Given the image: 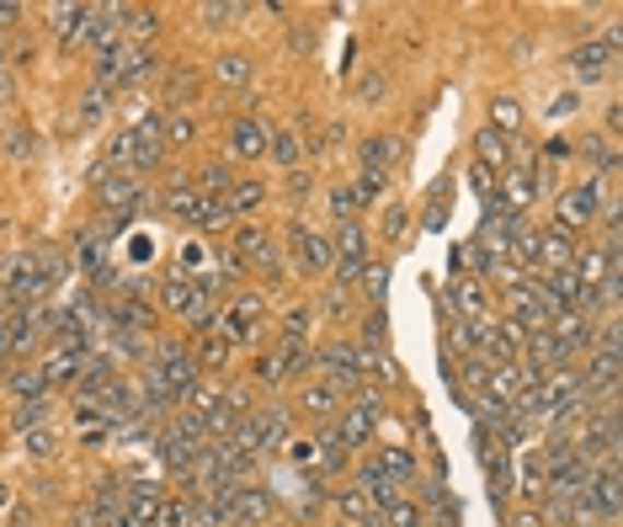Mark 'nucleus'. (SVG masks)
<instances>
[{"mask_svg":"<svg viewBox=\"0 0 623 527\" xmlns=\"http://www.w3.org/2000/svg\"><path fill=\"white\" fill-rule=\"evenodd\" d=\"M219 203L230 208V219H235V213H256V208L267 203V187H261L256 176H246V181H230V192H224Z\"/></svg>","mask_w":623,"mask_h":527,"instance_id":"23","label":"nucleus"},{"mask_svg":"<svg viewBox=\"0 0 623 527\" xmlns=\"http://www.w3.org/2000/svg\"><path fill=\"white\" fill-rule=\"evenodd\" d=\"M96 203L107 208L113 224L128 230V219L144 208V181H139V176H124V171H118V176H102V181H96Z\"/></svg>","mask_w":623,"mask_h":527,"instance_id":"7","label":"nucleus"},{"mask_svg":"<svg viewBox=\"0 0 623 527\" xmlns=\"http://www.w3.org/2000/svg\"><path fill=\"white\" fill-rule=\"evenodd\" d=\"M208 261V250L198 241H187V250H181V278H192V267H203Z\"/></svg>","mask_w":623,"mask_h":527,"instance_id":"50","label":"nucleus"},{"mask_svg":"<svg viewBox=\"0 0 623 527\" xmlns=\"http://www.w3.org/2000/svg\"><path fill=\"white\" fill-rule=\"evenodd\" d=\"M192 139H198V118H192L187 107L166 113V155H171V150H187Z\"/></svg>","mask_w":623,"mask_h":527,"instance_id":"28","label":"nucleus"},{"mask_svg":"<svg viewBox=\"0 0 623 527\" xmlns=\"http://www.w3.org/2000/svg\"><path fill=\"white\" fill-rule=\"evenodd\" d=\"M304 198H309V171H289V203L298 208Z\"/></svg>","mask_w":623,"mask_h":527,"instance_id":"49","label":"nucleus"},{"mask_svg":"<svg viewBox=\"0 0 623 527\" xmlns=\"http://www.w3.org/2000/svg\"><path fill=\"white\" fill-rule=\"evenodd\" d=\"M576 235H565V230H539V272H571V261H576Z\"/></svg>","mask_w":623,"mask_h":527,"instance_id":"18","label":"nucleus"},{"mask_svg":"<svg viewBox=\"0 0 623 527\" xmlns=\"http://www.w3.org/2000/svg\"><path fill=\"white\" fill-rule=\"evenodd\" d=\"M267 161H278L283 171H304V139H298V128H272L267 133Z\"/></svg>","mask_w":623,"mask_h":527,"instance_id":"19","label":"nucleus"},{"mask_svg":"<svg viewBox=\"0 0 623 527\" xmlns=\"http://www.w3.org/2000/svg\"><path fill=\"white\" fill-rule=\"evenodd\" d=\"M22 453H27L33 464H48V458L59 453V437H54L48 426H33V432H22Z\"/></svg>","mask_w":623,"mask_h":527,"instance_id":"31","label":"nucleus"},{"mask_svg":"<svg viewBox=\"0 0 623 527\" xmlns=\"http://www.w3.org/2000/svg\"><path fill=\"white\" fill-rule=\"evenodd\" d=\"M384 527H432V523H426V506H421L415 495H400V501L384 512Z\"/></svg>","mask_w":623,"mask_h":527,"instance_id":"29","label":"nucleus"},{"mask_svg":"<svg viewBox=\"0 0 623 527\" xmlns=\"http://www.w3.org/2000/svg\"><path fill=\"white\" fill-rule=\"evenodd\" d=\"M43 421H48V400H16V410H11V426H16V432H33V426H43Z\"/></svg>","mask_w":623,"mask_h":527,"instance_id":"36","label":"nucleus"},{"mask_svg":"<svg viewBox=\"0 0 623 527\" xmlns=\"http://www.w3.org/2000/svg\"><path fill=\"white\" fill-rule=\"evenodd\" d=\"M602 213V187H597V176L586 171L581 181H571V187H560L554 192V230H565V235H581L591 230V219Z\"/></svg>","mask_w":623,"mask_h":527,"instance_id":"3","label":"nucleus"},{"mask_svg":"<svg viewBox=\"0 0 623 527\" xmlns=\"http://www.w3.org/2000/svg\"><path fill=\"white\" fill-rule=\"evenodd\" d=\"M250 378H256V384H267V389H272V384H283V363H278V352H261L256 367H250Z\"/></svg>","mask_w":623,"mask_h":527,"instance_id":"42","label":"nucleus"},{"mask_svg":"<svg viewBox=\"0 0 623 527\" xmlns=\"http://www.w3.org/2000/svg\"><path fill=\"white\" fill-rule=\"evenodd\" d=\"M224 155L230 161H261L267 155V122L261 118H235L230 122V139H224Z\"/></svg>","mask_w":623,"mask_h":527,"instance_id":"15","label":"nucleus"},{"mask_svg":"<svg viewBox=\"0 0 623 527\" xmlns=\"http://www.w3.org/2000/svg\"><path fill=\"white\" fill-rule=\"evenodd\" d=\"M230 358H235V341L230 336H203V347H198V367H208V373H224L230 367Z\"/></svg>","mask_w":623,"mask_h":527,"instance_id":"27","label":"nucleus"},{"mask_svg":"<svg viewBox=\"0 0 623 527\" xmlns=\"http://www.w3.org/2000/svg\"><path fill=\"white\" fill-rule=\"evenodd\" d=\"M230 181H235V176H230V165L208 161L203 171H198V181H192V187H198V192H208V198H224V192H230Z\"/></svg>","mask_w":623,"mask_h":527,"instance_id":"33","label":"nucleus"},{"mask_svg":"<svg viewBox=\"0 0 623 527\" xmlns=\"http://www.w3.org/2000/svg\"><path fill=\"white\" fill-rule=\"evenodd\" d=\"M250 75H256V65H250V54H219L213 59V81L219 85H230V91H240V85H250Z\"/></svg>","mask_w":623,"mask_h":527,"instance_id":"22","label":"nucleus"},{"mask_svg":"<svg viewBox=\"0 0 623 527\" xmlns=\"http://www.w3.org/2000/svg\"><path fill=\"white\" fill-rule=\"evenodd\" d=\"M166 506V485L161 480H128L124 485V523L128 527H155Z\"/></svg>","mask_w":623,"mask_h":527,"instance_id":"10","label":"nucleus"},{"mask_svg":"<svg viewBox=\"0 0 623 527\" xmlns=\"http://www.w3.org/2000/svg\"><path fill=\"white\" fill-rule=\"evenodd\" d=\"M496 171L491 165H480V161H469V192L480 198V203H496Z\"/></svg>","mask_w":623,"mask_h":527,"instance_id":"38","label":"nucleus"},{"mask_svg":"<svg viewBox=\"0 0 623 527\" xmlns=\"http://www.w3.org/2000/svg\"><path fill=\"white\" fill-rule=\"evenodd\" d=\"M496 203L501 208H512V213H528V208L539 203V161H517V165H506L501 171V181H496Z\"/></svg>","mask_w":623,"mask_h":527,"instance_id":"8","label":"nucleus"},{"mask_svg":"<svg viewBox=\"0 0 623 527\" xmlns=\"http://www.w3.org/2000/svg\"><path fill=\"white\" fill-rule=\"evenodd\" d=\"M16 16H22V5H5V0H0V33H11Z\"/></svg>","mask_w":623,"mask_h":527,"instance_id":"53","label":"nucleus"},{"mask_svg":"<svg viewBox=\"0 0 623 527\" xmlns=\"http://www.w3.org/2000/svg\"><path fill=\"white\" fill-rule=\"evenodd\" d=\"M43 389H48L43 367H16V373H11V395H16V400H38Z\"/></svg>","mask_w":623,"mask_h":527,"instance_id":"35","label":"nucleus"},{"mask_svg":"<svg viewBox=\"0 0 623 527\" xmlns=\"http://www.w3.org/2000/svg\"><path fill=\"white\" fill-rule=\"evenodd\" d=\"M246 16H250V5H240V0H208V5H198V22L203 27H235Z\"/></svg>","mask_w":623,"mask_h":527,"instance_id":"25","label":"nucleus"},{"mask_svg":"<svg viewBox=\"0 0 623 527\" xmlns=\"http://www.w3.org/2000/svg\"><path fill=\"white\" fill-rule=\"evenodd\" d=\"M289 250L298 256V267H304L309 278L331 272V235H326V230H315V224H293V230H289Z\"/></svg>","mask_w":623,"mask_h":527,"instance_id":"11","label":"nucleus"},{"mask_svg":"<svg viewBox=\"0 0 623 527\" xmlns=\"http://www.w3.org/2000/svg\"><path fill=\"white\" fill-rule=\"evenodd\" d=\"M298 406L309 410V415H320V421H336V415H341V389L320 378V384H309V389L298 395Z\"/></svg>","mask_w":623,"mask_h":527,"instance_id":"24","label":"nucleus"},{"mask_svg":"<svg viewBox=\"0 0 623 527\" xmlns=\"http://www.w3.org/2000/svg\"><path fill=\"white\" fill-rule=\"evenodd\" d=\"M613 65H619V33L591 38V43H581V48L571 54V75H576L581 85H597L602 75H613Z\"/></svg>","mask_w":623,"mask_h":527,"instance_id":"9","label":"nucleus"},{"mask_svg":"<svg viewBox=\"0 0 623 527\" xmlns=\"http://www.w3.org/2000/svg\"><path fill=\"white\" fill-rule=\"evenodd\" d=\"M485 128H496L501 139H517V133H522V113H517V102H512V96L491 102V122H485Z\"/></svg>","mask_w":623,"mask_h":527,"instance_id":"30","label":"nucleus"},{"mask_svg":"<svg viewBox=\"0 0 623 527\" xmlns=\"http://www.w3.org/2000/svg\"><path fill=\"white\" fill-rule=\"evenodd\" d=\"M261 320H267V298H261V293H235V298L219 309V336H230L235 347H240V341H256V336H261Z\"/></svg>","mask_w":623,"mask_h":527,"instance_id":"5","label":"nucleus"},{"mask_svg":"<svg viewBox=\"0 0 623 527\" xmlns=\"http://www.w3.org/2000/svg\"><path fill=\"white\" fill-rule=\"evenodd\" d=\"M571 155H576V144H571V139H549V144H543V155H533V161H539L543 171H554V165L571 161Z\"/></svg>","mask_w":623,"mask_h":527,"instance_id":"45","label":"nucleus"},{"mask_svg":"<svg viewBox=\"0 0 623 527\" xmlns=\"http://www.w3.org/2000/svg\"><path fill=\"white\" fill-rule=\"evenodd\" d=\"M289 437H293L289 410H256V458H283Z\"/></svg>","mask_w":623,"mask_h":527,"instance_id":"16","label":"nucleus"},{"mask_svg":"<svg viewBox=\"0 0 623 527\" xmlns=\"http://www.w3.org/2000/svg\"><path fill=\"white\" fill-rule=\"evenodd\" d=\"M474 161L480 165H491V171H506V165H512V139H501L496 128H480V133H474Z\"/></svg>","mask_w":623,"mask_h":527,"instance_id":"21","label":"nucleus"},{"mask_svg":"<svg viewBox=\"0 0 623 527\" xmlns=\"http://www.w3.org/2000/svg\"><path fill=\"white\" fill-rule=\"evenodd\" d=\"M331 219L336 224H352V219H357V198H352V187L331 192Z\"/></svg>","mask_w":623,"mask_h":527,"instance_id":"46","label":"nucleus"},{"mask_svg":"<svg viewBox=\"0 0 623 527\" xmlns=\"http://www.w3.org/2000/svg\"><path fill=\"white\" fill-rule=\"evenodd\" d=\"M309 325H315V315H309V309H289L278 330H283V341H304V336H309Z\"/></svg>","mask_w":623,"mask_h":527,"instance_id":"43","label":"nucleus"},{"mask_svg":"<svg viewBox=\"0 0 623 527\" xmlns=\"http://www.w3.org/2000/svg\"><path fill=\"white\" fill-rule=\"evenodd\" d=\"M384 192H389V176H384V171H363V176L352 181V198H357V208H363V203H378Z\"/></svg>","mask_w":623,"mask_h":527,"instance_id":"37","label":"nucleus"},{"mask_svg":"<svg viewBox=\"0 0 623 527\" xmlns=\"http://www.w3.org/2000/svg\"><path fill=\"white\" fill-rule=\"evenodd\" d=\"M368 464H374L384 480H395L400 490L421 485V464H415L411 447H395V443H389V447H374V458H368Z\"/></svg>","mask_w":623,"mask_h":527,"instance_id":"17","label":"nucleus"},{"mask_svg":"<svg viewBox=\"0 0 623 527\" xmlns=\"http://www.w3.org/2000/svg\"><path fill=\"white\" fill-rule=\"evenodd\" d=\"M368 272V230L352 219V224H336L331 230V288H346L363 283Z\"/></svg>","mask_w":623,"mask_h":527,"instance_id":"2","label":"nucleus"},{"mask_svg":"<svg viewBox=\"0 0 623 527\" xmlns=\"http://www.w3.org/2000/svg\"><path fill=\"white\" fill-rule=\"evenodd\" d=\"M326 506H331L336 517L346 527H384V512H378L374 501L363 495L357 485H341V490H326Z\"/></svg>","mask_w":623,"mask_h":527,"instance_id":"12","label":"nucleus"},{"mask_svg":"<svg viewBox=\"0 0 623 527\" xmlns=\"http://www.w3.org/2000/svg\"><path fill=\"white\" fill-rule=\"evenodd\" d=\"M363 288H368V298H384V288H389V261H374V267L363 272Z\"/></svg>","mask_w":623,"mask_h":527,"instance_id":"47","label":"nucleus"},{"mask_svg":"<svg viewBox=\"0 0 623 527\" xmlns=\"http://www.w3.org/2000/svg\"><path fill=\"white\" fill-rule=\"evenodd\" d=\"M357 155H363V171H384L389 176V165L400 161V139L395 133H374V139L357 144Z\"/></svg>","mask_w":623,"mask_h":527,"instance_id":"20","label":"nucleus"},{"mask_svg":"<svg viewBox=\"0 0 623 527\" xmlns=\"http://www.w3.org/2000/svg\"><path fill=\"white\" fill-rule=\"evenodd\" d=\"M384 235H389V241H405V213H400V208H389V219H384Z\"/></svg>","mask_w":623,"mask_h":527,"instance_id":"51","label":"nucleus"},{"mask_svg":"<svg viewBox=\"0 0 623 527\" xmlns=\"http://www.w3.org/2000/svg\"><path fill=\"white\" fill-rule=\"evenodd\" d=\"M107 102H113V91H107V85H91L85 102H81V113H75V128H91V122L107 118Z\"/></svg>","mask_w":623,"mask_h":527,"instance_id":"32","label":"nucleus"},{"mask_svg":"<svg viewBox=\"0 0 623 527\" xmlns=\"http://www.w3.org/2000/svg\"><path fill=\"white\" fill-rule=\"evenodd\" d=\"M272 512H278L272 485H256V480H250V485L235 490V512H230L235 527H267V523H272Z\"/></svg>","mask_w":623,"mask_h":527,"instance_id":"13","label":"nucleus"},{"mask_svg":"<svg viewBox=\"0 0 623 527\" xmlns=\"http://www.w3.org/2000/svg\"><path fill=\"white\" fill-rule=\"evenodd\" d=\"M0 363H11V315L0 320Z\"/></svg>","mask_w":623,"mask_h":527,"instance_id":"54","label":"nucleus"},{"mask_svg":"<svg viewBox=\"0 0 623 527\" xmlns=\"http://www.w3.org/2000/svg\"><path fill=\"white\" fill-rule=\"evenodd\" d=\"M315 367H320V378L336 384L341 395H346V389H368L363 363H357V341H331V347H320V352H315Z\"/></svg>","mask_w":623,"mask_h":527,"instance_id":"6","label":"nucleus"},{"mask_svg":"<svg viewBox=\"0 0 623 527\" xmlns=\"http://www.w3.org/2000/svg\"><path fill=\"white\" fill-rule=\"evenodd\" d=\"M512 527H549V517H543V512H533V506H528V512H517V517H512Z\"/></svg>","mask_w":623,"mask_h":527,"instance_id":"52","label":"nucleus"},{"mask_svg":"<svg viewBox=\"0 0 623 527\" xmlns=\"http://www.w3.org/2000/svg\"><path fill=\"white\" fill-rule=\"evenodd\" d=\"M384 421V389H357V400L352 406H341V415H336V437H341V447L352 453V447H368L374 443V426Z\"/></svg>","mask_w":623,"mask_h":527,"instance_id":"4","label":"nucleus"},{"mask_svg":"<svg viewBox=\"0 0 623 527\" xmlns=\"http://www.w3.org/2000/svg\"><path fill=\"white\" fill-rule=\"evenodd\" d=\"M549 113H554V118H571V113H576V96H560V102H554Z\"/></svg>","mask_w":623,"mask_h":527,"instance_id":"55","label":"nucleus"},{"mask_svg":"<svg viewBox=\"0 0 623 527\" xmlns=\"http://www.w3.org/2000/svg\"><path fill=\"white\" fill-rule=\"evenodd\" d=\"M336 144H346V122H326L315 144H304V155H336Z\"/></svg>","mask_w":623,"mask_h":527,"instance_id":"39","label":"nucleus"},{"mask_svg":"<svg viewBox=\"0 0 623 527\" xmlns=\"http://www.w3.org/2000/svg\"><path fill=\"white\" fill-rule=\"evenodd\" d=\"M283 453H289V464H298V469H315V464H320V447H315V437H298V443H289Z\"/></svg>","mask_w":623,"mask_h":527,"instance_id":"44","label":"nucleus"},{"mask_svg":"<svg viewBox=\"0 0 623 527\" xmlns=\"http://www.w3.org/2000/svg\"><path fill=\"white\" fill-rule=\"evenodd\" d=\"M181 320H187V330L203 341V336H213V330H219V309H213L208 298H192V309H187Z\"/></svg>","mask_w":623,"mask_h":527,"instance_id":"34","label":"nucleus"},{"mask_svg":"<svg viewBox=\"0 0 623 527\" xmlns=\"http://www.w3.org/2000/svg\"><path fill=\"white\" fill-rule=\"evenodd\" d=\"M144 378H150L161 395L181 400V395L203 378V367H198V352H192V347H181V341H161V347H155V363L144 367Z\"/></svg>","mask_w":623,"mask_h":527,"instance_id":"1","label":"nucleus"},{"mask_svg":"<svg viewBox=\"0 0 623 527\" xmlns=\"http://www.w3.org/2000/svg\"><path fill=\"white\" fill-rule=\"evenodd\" d=\"M512 490H522V501H528L533 512H539V506H543V469H533V458H528V469H522V480H517V485H512Z\"/></svg>","mask_w":623,"mask_h":527,"instance_id":"40","label":"nucleus"},{"mask_svg":"<svg viewBox=\"0 0 623 527\" xmlns=\"http://www.w3.org/2000/svg\"><path fill=\"white\" fill-rule=\"evenodd\" d=\"M5 150H11V161H33V155H38V133H27V128H11Z\"/></svg>","mask_w":623,"mask_h":527,"instance_id":"41","label":"nucleus"},{"mask_svg":"<svg viewBox=\"0 0 623 527\" xmlns=\"http://www.w3.org/2000/svg\"><path fill=\"white\" fill-rule=\"evenodd\" d=\"M352 96H357V102H378V96H384V75H378V70H368L363 81L352 85Z\"/></svg>","mask_w":623,"mask_h":527,"instance_id":"48","label":"nucleus"},{"mask_svg":"<svg viewBox=\"0 0 623 527\" xmlns=\"http://www.w3.org/2000/svg\"><path fill=\"white\" fill-rule=\"evenodd\" d=\"M443 298H448V309H454L458 320H496V315H491V298H485V283H474V278H448V293H443Z\"/></svg>","mask_w":623,"mask_h":527,"instance_id":"14","label":"nucleus"},{"mask_svg":"<svg viewBox=\"0 0 623 527\" xmlns=\"http://www.w3.org/2000/svg\"><path fill=\"white\" fill-rule=\"evenodd\" d=\"M192 278H181V272H171V278H161V309H171V315H187L192 309Z\"/></svg>","mask_w":623,"mask_h":527,"instance_id":"26","label":"nucleus"}]
</instances>
